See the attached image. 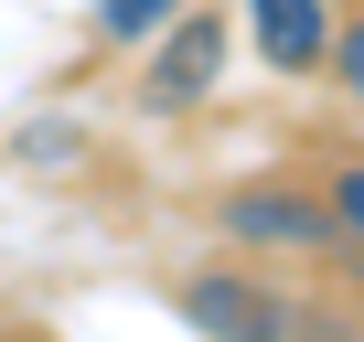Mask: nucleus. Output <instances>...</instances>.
<instances>
[{
	"label": "nucleus",
	"mask_w": 364,
	"mask_h": 342,
	"mask_svg": "<svg viewBox=\"0 0 364 342\" xmlns=\"http://www.w3.org/2000/svg\"><path fill=\"white\" fill-rule=\"evenodd\" d=\"M215 54H225V33H215V22H182V33H171V54H161V75H150V96L193 107V96L215 86Z\"/></svg>",
	"instance_id": "1"
},
{
	"label": "nucleus",
	"mask_w": 364,
	"mask_h": 342,
	"mask_svg": "<svg viewBox=\"0 0 364 342\" xmlns=\"http://www.w3.org/2000/svg\"><path fill=\"white\" fill-rule=\"evenodd\" d=\"M332 65H343V86H353V96H364V22H353V33H343V54H332Z\"/></svg>",
	"instance_id": "6"
},
{
	"label": "nucleus",
	"mask_w": 364,
	"mask_h": 342,
	"mask_svg": "<svg viewBox=\"0 0 364 342\" xmlns=\"http://www.w3.org/2000/svg\"><path fill=\"white\" fill-rule=\"evenodd\" d=\"M257 43H268V65H311L332 43V22L311 11V0H257Z\"/></svg>",
	"instance_id": "2"
},
{
	"label": "nucleus",
	"mask_w": 364,
	"mask_h": 342,
	"mask_svg": "<svg viewBox=\"0 0 364 342\" xmlns=\"http://www.w3.org/2000/svg\"><path fill=\"white\" fill-rule=\"evenodd\" d=\"M193 321H215V331H289V310H279L268 289H225V278L193 289Z\"/></svg>",
	"instance_id": "3"
},
{
	"label": "nucleus",
	"mask_w": 364,
	"mask_h": 342,
	"mask_svg": "<svg viewBox=\"0 0 364 342\" xmlns=\"http://www.w3.org/2000/svg\"><path fill=\"white\" fill-rule=\"evenodd\" d=\"M343 225H364V171H353V182H343Z\"/></svg>",
	"instance_id": "7"
},
{
	"label": "nucleus",
	"mask_w": 364,
	"mask_h": 342,
	"mask_svg": "<svg viewBox=\"0 0 364 342\" xmlns=\"http://www.w3.org/2000/svg\"><path fill=\"white\" fill-rule=\"evenodd\" d=\"M225 225H236V236H332L311 204H268V193H236V204H225Z\"/></svg>",
	"instance_id": "4"
},
{
	"label": "nucleus",
	"mask_w": 364,
	"mask_h": 342,
	"mask_svg": "<svg viewBox=\"0 0 364 342\" xmlns=\"http://www.w3.org/2000/svg\"><path fill=\"white\" fill-rule=\"evenodd\" d=\"M150 11H171V0H107V33H139Z\"/></svg>",
	"instance_id": "5"
}]
</instances>
